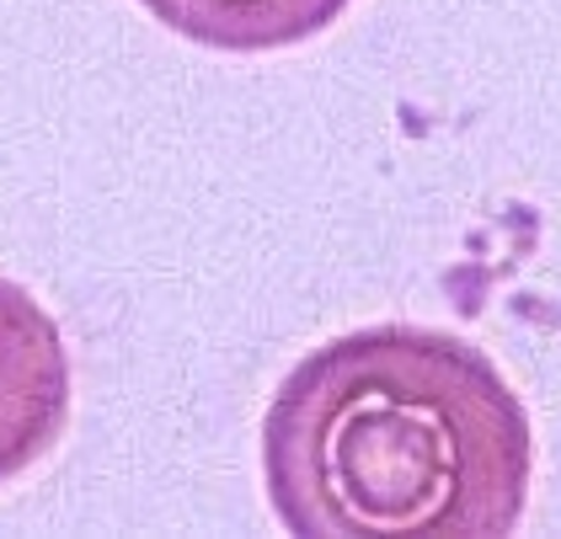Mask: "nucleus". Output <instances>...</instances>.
<instances>
[{
    "label": "nucleus",
    "instance_id": "f257e3e1",
    "mask_svg": "<svg viewBox=\"0 0 561 539\" xmlns=\"http://www.w3.org/2000/svg\"><path fill=\"white\" fill-rule=\"evenodd\" d=\"M535 427L466 336L364 326L305 353L262 416V481L300 539H508Z\"/></svg>",
    "mask_w": 561,
    "mask_h": 539
},
{
    "label": "nucleus",
    "instance_id": "f03ea898",
    "mask_svg": "<svg viewBox=\"0 0 561 539\" xmlns=\"http://www.w3.org/2000/svg\"><path fill=\"white\" fill-rule=\"evenodd\" d=\"M70 406L76 369L65 332L22 284L0 278V486L65 438Z\"/></svg>",
    "mask_w": 561,
    "mask_h": 539
},
{
    "label": "nucleus",
    "instance_id": "7ed1b4c3",
    "mask_svg": "<svg viewBox=\"0 0 561 539\" xmlns=\"http://www.w3.org/2000/svg\"><path fill=\"white\" fill-rule=\"evenodd\" d=\"M182 43L215 54H278L321 38L353 0H134Z\"/></svg>",
    "mask_w": 561,
    "mask_h": 539
}]
</instances>
